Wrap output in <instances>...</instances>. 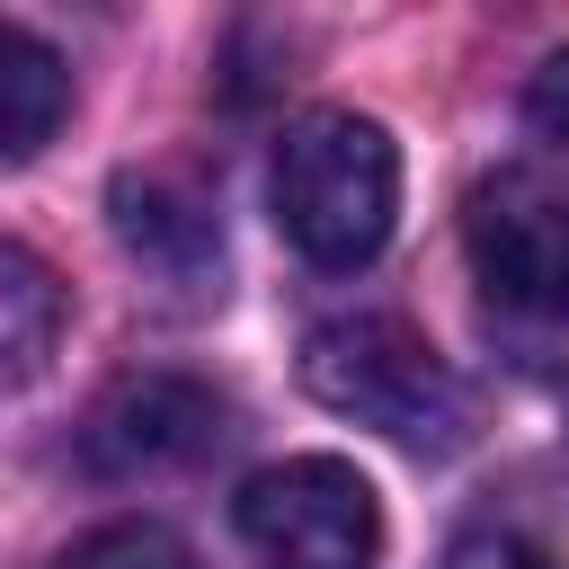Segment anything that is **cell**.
I'll return each instance as SVG.
<instances>
[{
    "label": "cell",
    "mask_w": 569,
    "mask_h": 569,
    "mask_svg": "<svg viewBox=\"0 0 569 569\" xmlns=\"http://www.w3.org/2000/svg\"><path fill=\"white\" fill-rule=\"evenodd\" d=\"M62 116H71V71H62V53H53L36 27L0 18V160L44 151Z\"/></svg>",
    "instance_id": "52a82bcc"
},
{
    "label": "cell",
    "mask_w": 569,
    "mask_h": 569,
    "mask_svg": "<svg viewBox=\"0 0 569 569\" xmlns=\"http://www.w3.org/2000/svg\"><path fill=\"white\" fill-rule=\"evenodd\" d=\"M53 338H62V276L36 249L0 240V391H18L53 356Z\"/></svg>",
    "instance_id": "ba28073f"
},
{
    "label": "cell",
    "mask_w": 569,
    "mask_h": 569,
    "mask_svg": "<svg viewBox=\"0 0 569 569\" xmlns=\"http://www.w3.org/2000/svg\"><path fill=\"white\" fill-rule=\"evenodd\" d=\"M267 196H276V231L311 267L347 276V267L382 258V240L400 222V142H391V124H373L356 107H311L284 124Z\"/></svg>",
    "instance_id": "6da1fadb"
},
{
    "label": "cell",
    "mask_w": 569,
    "mask_h": 569,
    "mask_svg": "<svg viewBox=\"0 0 569 569\" xmlns=\"http://www.w3.org/2000/svg\"><path fill=\"white\" fill-rule=\"evenodd\" d=\"M462 249L489 320L525 338H569V178L560 169H489L462 204Z\"/></svg>",
    "instance_id": "3957f363"
},
{
    "label": "cell",
    "mask_w": 569,
    "mask_h": 569,
    "mask_svg": "<svg viewBox=\"0 0 569 569\" xmlns=\"http://www.w3.org/2000/svg\"><path fill=\"white\" fill-rule=\"evenodd\" d=\"M525 124H533L542 142H569V44L533 62V80H525Z\"/></svg>",
    "instance_id": "8fae6325"
},
{
    "label": "cell",
    "mask_w": 569,
    "mask_h": 569,
    "mask_svg": "<svg viewBox=\"0 0 569 569\" xmlns=\"http://www.w3.org/2000/svg\"><path fill=\"white\" fill-rule=\"evenodd\" d=\"M222 418H231V409H222L204 382H187V373H124V382L89 409L80 462H89L98 480H160V471L204 462V453L231 436Z\"/></svg>",
    "instance_id": "5b68a950"
},
{
    "label": "cell",
    "mask_w": 569,
    "mask_h": 569,
    "mask_svg": "<svg viewBox=\"0 0 569 569\" xmlns=\"http://www.w3.org/2000/svg\"><path fill=\"white\" fill-rule=\"evenodd\" d=\"M436 569H560V551L533 542V533H516V525H471V533L445 542Z\"/></svg>",
    "instance_id": "30bf717a"
},
{
    "label": "cell",
    "mask_w": 569,
    "mask_h": 569,
    "mask_svg": "<svg viewBox=\"0 0 569 569\" xmlns=\"http://www.w3.org/2000/svg\"><path fill=\"white\" fill-rule=\"evenodd\" d=\"M53 569H196V551L169 533V525H151V516H124V525H98V533H80Z\"/></svg>",
    "instance_id": "9c48e42d"
},
{
    "label": "cell",
    "mask_w": 569,
    "mask_h": 569,
    "mask_svg": "<svg viewBox=\"0 0 569 569\" xmlns=\"http://www.w3.org/2000/svg\"><path fill=\"white\" fill-rule=\"evenodd\" d=\"M302 382L320 409L409 445V453H453L462 445V382L453 365L400 320V311H338L302 338Z\"/></svg>",
    "instance_id": "7a4b0ae2"
},
{
    "label": "cell",
    "mask_w": 569,
    "mask_h": 569,
    "mask_svg": "<svg viewBox=\"0 0 569 569\" xmlns=\"http://www.w3.org/2000/svg\"><path fill=\"white\" fill-rule=\"evenodd\" d=\"M231 525L258 569H373L382 560V498L338 453H284L249 471Z\"/></svg>",
    "instance_id": "277c9868"
},
{
    "label": "cell",
    "mask_w": 569,
    "mask_h": 569,
    "mask_svg": "<svg viewBox=\"0 0 569 569\" xmlns=\"http://www.w3.org/2000/svg\"><path fill=\"white\" fill-rule=\"evenodd\" d=\"M116 240L169 302H187V311L222 302V213L187 169H124L116 178Z\"/></svg>",
    "instance_id": "8992f818"
}]
</instances>
